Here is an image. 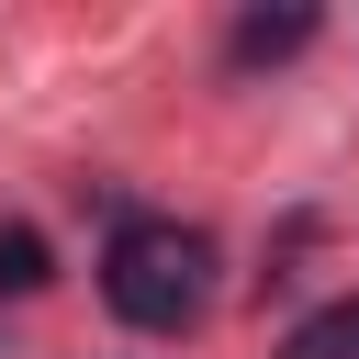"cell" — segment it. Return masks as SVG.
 Listing matches in <instances>:
<instances>
[{"label":"cell","instance_id":"6da1fadb","mask_svg":"<svg viewBox=\"0 0 359 359\" xmlns=\"http://www.w3.org/2000/svg\"><path fill=\"white\" fill-rule=\"evenodd\" d=\"M101 303L146 337H180L202 303H213V236L202 224H168V213H123L112 247H101Z\"/></svg>","mask_w":359,"mask_h":359},{"label":"cell","instance_id":"7a4b0ae2","mask_svg":"<svg viewBox=\"0 0 359 359\" xmlns=\"http://www.w3.org/2000/svg\"><path fill=\"white\" fill-rule=\"evenodd\" d=\"M303 45H314V11H303V0H292V11H247V22L224 34L236 67H280V56H303Z\"/></svg>","mask_w":359,"mask_h":359},{"label":"cell","instance_id":"3957f363","mask_svg":"<svg viewBox=\"0 0 359 359\" xmlns=\"http://www.w3.org/2000/svg\"><path fill=\"white\" fill-rule=\"evenodd\" d=\"M280 359H359V292H348V303H325V314H303Z\"/></svg>","mask_w":359,"mask_h":359},{"label":"cell","instance_id":"277c9868","mask_svg":"<svg viewBox=\"0 0 359 359\" xmlns=\"http://www.w3.org/2000/svg\"><path fill=\"white\" fill-rule=\"evenodd\" d=\"M0 292H45V236L34 224H0Z\"/></svg>","mask_w":359,"mask_h":359}]
</instances>
